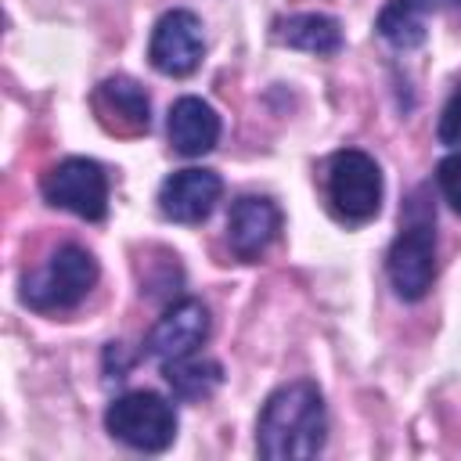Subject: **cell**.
<instances>
[{
	"label": "cell",
	"instance_id": "cell-1",
	"mask_svg": "<svg viewBox=\"0 0 461 461\" xmlns=\"http://www.w3.org/2000/svg\"><path fill=\"white\" fill-rule=\"evenodd\" d=\"M328 436L324 396L313 382L299 378L274 389L256 421V447L267 461H306L317 457Z\"/></svg>",
	"mask_w": 461,
	"mask_h": 461
},
{
	"label": "cell",
	"instance_id": "cell-2",
	"mask_svg": "<svg viewBox=\"0 0 461 461\" xmlns=\"http://www.w3.org/2000/svg\"><path fill=\"white\" fill-rule=\"evenodd\" d=\"M94 285H97V259L79 245H61L36 274L22 281V303L40 313L72 310L86 299Z\"/></svg>",
	"mask_w": 461,
	"mask_h": 461
},
{
	"label": "cell",
	"instance_id": "cell-3",
	"mask_svg": "<svg viewBox=\"0 0 461 461\" xmlns=\"http://www.w3.org/2000/svg\"><path fill=\"white\" fill-rule=\"evenodd\" d=\"M104 429L130 450L158 454L176 439V411L166 396L151 389H137L108 403Z\"/></svg>",
	"mask_w": 461,
	"mask_h": 461
},
{
	"label": "cell",
	"instance_id": "cell-4",
	"mask_svg": "<svg viewBox=\"0 0 461 461\" xmlns=\"http://www.w3.org/2000/svg\"><path fill=\"white\" fill-rule=\"evenodd\" d=\"M385 270L400 299L418 303L429 295L436 277V234H432V212L421 209L418 202H411V216L403 220V230L389 249Z\"/></svg>",
	"mask_w": 461,
	"mask_h": 461
},
{
	"label": "cell",
	"instance_id": "cell-5",
	"mask_svg": "<svg viewBox=\"0 0 461 461\" xmlns=\"http://www.w3.org/2000/svg\"><path fill=\"white\" fill-rule=\"evenodd\" d=\"M328 198L346 223H367L382 209V169L367 151L342 148L328 158Z\"/></svg>",
	"mask_w": 461,
	"mask_h": 461
},
{
	"label": "cell",
	"instance_id": "cell-6",
	"mask_svg": "<svg viewBox=\"0 0 461 461\" xmlns=\"http://www.w3.org/2000/svg\"><path fill=\"white\" fill-rule=\"evenodd\" d=\"M43 198L79 220H104L108 212V176L94 158H61L43 173Z\"/></svg>",
	"mask_w": 461,
	"mask_h": 461
},
{
	"label": "cell",
	"instance_id": "cell-7",
	"mask_svg": "<svg viewBox=\"0 0 461 461\" xmlns=\"http://www.w3.org/2000/svg\"><path fill=\"white\" fill-rule=\"evenodd\" d=\"M202 54H205V40H202L198 14L176 7V11H166L155 22L151 43H148V58H151L155 72H162V76H191L202 65Z\"/></svg>",
	"mask_w": 461,
	"mask_h": 461
},
{
	"label": "cell",
	"instance_id": "cell-8",
	"mask_svg": "<svg viewBox=\"0 0 461 461\" xmlns=\"http://www.w3.org/2000/svg\"><path fill=\"white\" fill-rule=\"evenodd\" d=\"M209 306L202 299H180L173 303L158 321L155 328L148 331V342L144 349L155 357V360H176V357H187V353H198V346L209 339Z\"/></svg>",
	"mask_w": 461,
	"mask_h": 461
},
{
	"label": "cell",
	"instance_id": "cell-9",
	"mask_svg": "<svg viewBox=\"0 0 461 461\" xmlns=\"http://www.w3.org/2000/svg\"><path fill=\"white\" fill-rule=\"evenodd\" d=\"M223 194V180L212 169H176L158 187V209L173 223H202Z\"/></svg>",
	"mask_w": 461,
	"mask_h": 461
},
{
	"label": "cell",
	"instance_id": "cell-10",
	"mask_svg": "<svg viewBox=\"0 0 461 461\" xmlns=\"http://www.w3.org/2000/svg\"><path fill=\"white\" fill-rule=\"evenodd\" d=\"M94 115L104 130L119 133V137H137L148 130L151 122V104H148V94L137 79L130 76H112L104 83H97L94 97Z\"/></svg>",
	"mask_w": 461,
	"mask_h": 461
},
{
	"label": "cell",
	"instance_id": "cell-11",
	"mask_svg": "<svg viewBox=\"0 0 461 461\" xmlns=\"http://www.w3.org/2000/svg\"><path fill=\"white\" fill-rule=\"evenodd\" d=\"M277 234H281V209L270 198L245 194L230 205L227 241H230V252L238 259H259L274 245Z\"/></svg>",
	"mask_w": 461,
	"mask_h": 461
},
{
	"label": "cell",
	"instance_id": "cell-12",
	"mask_svg": "<svg viewBox=\"0 0 461 461\" xmlns=\"http://www.w3.org/2000/svg\"><path fill=\"white\" fill-rule=\"evenodd\" d=\"M220 140V115L202 97H180L169 108V144L184 158H202Z\"/></svg>",
	"mask_w": 461,
	"mask_h": 461
},
{
	"label": "cell",
	"instance_id": "cell-13",
	"mask_svg": "<svg viewBox=\"0 0 461 461\" xmlns=\"http://www.w3.org/2000/svg\"><path fill=\"white\" fill-rule=\"evenodd\" d=\"M274 36L285 47H295V50H306V54H321V58H328V54H335L342 47V25L331 14H317V11L281 18Z\"/></svg>",
	"mask_w": 461,
	"mask_h": 461
},
{
	"label": "cell",
	"instance_id": "cell-14",
	"mask_svg": "<svg viewBox=\"0 0 461 461\" xmlns=\"http://www.w3.org/2000/svg\"><path fill=\"white\" fill-rule=\"evenodd\" d=\"M162 375H166L169 389H173L180 400H205V396H212L216 385L223 382V367H220L212 357H198V353L166 360V364H162Z\"/></svg>",
	"mask_w": 461,
	"mask_h": 461
},
{
	"label": "cell",
	"instance_id": "cell-15",
	"mask_svg": "<svg viewBox=\"0 0 461 461\" xmlns=\"http://www.w3.org/2000/svg\"><path fill=\"white\" fill-rule=\"evenodd\" d=\"M378 32L396 50L421 47L425 36H429V29H425V4L421 0H389L382 7V14H378Z\"/></svg>",
	"mask_w": 461,
	"mask_h": 461
},
{
	"label": "cell",
	"instance_id": "cell-16",
	"mask_svg": "<svg viewBox=\"0 0 461 461\" xmlns=\"http://www.w3.org/2000/svg\"><path fill=\"white\" fill-rule=\"evenodd\" d=\"M436 184H439L443 198L461 212V148L450 151V155L436 166Z\"/></svg>",
	"mask_w": 461,
	"mask_h": 461
},
{
	"label": "cell",
	"instance_id": "cell-17",
	"mask_svg": "<svg viewBox=\"0 0 461 461\" xmlns=\"http://www.w3.org/2000/svg\"><path fill=\"white\" fill-rule=\"evenodd\" d=\"M439 144H447V148H461V90H454L450 94V101H447V108H443V115H439Z\"/></svg>",
	"mask_w": 461,
	"mask_h": 461
}]
</instances>
